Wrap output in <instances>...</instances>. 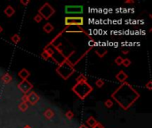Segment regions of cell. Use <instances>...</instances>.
Wrapping results in <instances>:
<instances>
[{"label": "cell", "mask_w": 152, "mask_h": 128, "mask_svg": "<svg viewBox=\"0 0 152 128\" xmlns=\"http://www.w3.org/2000/svg\"><path fill=\"white\" fill-rule=\"evenodd\" d=\"M111 97L117 102L121 108L126 110L140 98V93L128 83L125 82L114 91Z\"/></svg>", "instance_id": "obj_1"}, {"label": "cell", "mask_w": 152, "mask_h": 128, "mask_svg": "<svg viewBox=\"0 0 152 128\" xmlns=\"http://www.w3.org/2000/svg\"><path fill=\"white\" fill-rule=\"evenodd\" d=\"M75 71L76 70L74 68V64L70 62L69 59H66L62 63H60L56 69L57 74L60 77H62L64 80H67Z\"/></svg>", "instance_id": "obj_2"}, {"label": "cell", "mask_w": 152, "mask_h": 128, "mask_svg": "<svg viewBox=\"0 0 152 128\" xmlns=\"http://www.w3.org/2000/svg\"><path fill=\"white\" fill-rule=\"evenodd\" d=\"M94 88L88 82L77 83L72 87V91L78 96L81 100H85L87 96L93 92Z\"/></svg>", "instance_id": "obj_3"}, {"label": "cell", "mask_w": 152, "mask_h": 128, "mask_svg": "<svg viewBox=\"0 0 152 128\" xmlns=\"http://www.w3.org/2000/svg\"><path fill=\"white\" fill-rule=\"evenodd\" d=\"M54 14H55L54 8L49 3L44 4L38 10V14H40L42 16L43 19H45L46 20H48Z\"/></svg>", "instance_id": "obj_4"}, {"label": "cell", "mask_w": 152, "mask_h": 128, "mask_svg": "<svg viewBox=\"0 0 152 128\" xmlns=\"http://www.w3.org/2000/svg\"><path fill=\"white\" fill-rule=\"evenodd\" d=\"M84 24V18L81 16H67L65 17L66 26H82Z\"/></svg>", "instance_id": "obj_5"}, {"label": "cell", "mask_w": 152, "mask_h": 128, "mask_svg": "<svg viewBox=\"0 0 152 128\" xmlns=\"http://www.w3.org/2000/svg\"><path fill=\"white\" fill-rule=\"evenodd\" d=\"M84 12L83 5H67L65 6V13L67 14H81Z\"/></svg>", "instance_id": "obj_6"}, {"label": "cell", "mask_w": 152, "mask_h": 128, "mask_svg": "<svg viewBox=\"0 0 152 128\" xmlns=\"http://www.w3.org/2000/svg\"><path fill=\"white\" fill-rule=\"evenodd\" d=\"M18 88L21 90L24 94H26V93H29L30 91H31V89L33 88V85L27 79V80H22V82H20L19 84H18Z\"/></svg>", "instance_id": "obj_7"}, {"label": "cell", "mask_w": 152, "mask_h": 128, "mask_svg": "<svg viewBox=\"0 0 152 128\" xmlns=\"http://www.w3.org/2000/svg\"><path fill=\"white\" fill-rule=\"evenodd\" d=\"M39 96L35 93V92H29V94H27L26 96L23 97V101L25 102H29L31 105H35L37 102H38L39 101Z\"/></svg>", "instance_id": "obj_8"}, {"label": "cell", "mask_w": 152, "mask_h": 128, "mask_svg": "<svg viewBox=\"0 0 152 128\" xmlns=\"http://www.w3.org/2000/svg\"><path fill=\"white\" fill-rule=\"evenodd\" d=\"M116 78L118 82L120 83H125L126 80L128 78V75L124 71V70H120L117 75H116Z\"/></svg>", "instance_id": "obj_9"}, {"label": "cell", "mask_w": 152, "mask_h": 128, "mask_svg": "<svg viewBox=\"0 0 152 128\" xmlns=\"http://www.w3.org/2000/svg\"><path fill=\"white\" fill-rule=\"evenodd\" d=\"M94 52L100 58H103L106 53L108 52V50L105 47H98L94 50Z\"/></svg>", "instance_id": "obj_10"}, {"label": "cell", "mask_w": 152, "mask_h": 128, "mask_svg": "<svg viewBox=\"0 0 152 128\" xmlns=\"http://www.w3.org/2000/svg\"><path fill=\"white\" fill-rule=\"evenodd\" d=\"M19 77L21 78L22 80H27L28 78L30 76V72L27 69H21V71L19 72Z\"/></svg>", "instance_id": "obj_11"}, {"label": "cell", "mask_w": 152, "mask_h": 128, "mask_svg": "<svg viewBox=\"0 0 152 128\" xmlns=\"http://www.w3.org/2000/svg\"><path fill=\"white\" fill-rule=\"evenodd\" d=\"M97 122H98V121L94 118V117L91 116L90 117H88V118L86 119V125L88 126V127L93 128V127L97 124Z\"/></svg>", "instance_id": "obj_12"}, {"label": "cell", "mask_w": 152, "mask_h": 128, "mask_svg": "<svg viewBox=\"0 0 152 128\" xmlns=\"http://www.w3.org/2000/svg\"><path fill=\"white\" fill-rule=\"evenodd\" d=\"M4 13H5V14L7 16V17H12L14 14V13H15V10H14V8L13 7V6H11V5H8L5 9V11H4Z\"/></svg>", "instance_id": "obj_13"}, {"label": "cell", "mask_w": 152, "mask_h": 128, "mask_svg": "<svg viewBox=\"0 0 152 128\" xmlns=\"http://www.w3.org/2000/svg\"><path fill=\"white\" fill-rule=\"evenodd\" d=\"M54 26L51 24V23H49V22H47V23H45V25H44V27H43V30L45 32V33H51L53 30H54Z\"/></svg>", "instance_id": "obj_14"}, {"label": "cell", "mask_w": 152, "mask_h": 128, "mask_svg": "<svg viewBox=\"0 0 152 128\" xmlns=\"http://www.w3.org/2000/svg\"><path fill=\"white\" fill-rule=\"evenodd\" d=\"M2 81L5 82V84H8L9 82H11L12 81V77H11V75L8 74V73H5L4 76L2 77Z\"/></svg>", "instance_id": "obj_15"}, {"label": "cell", "mask_w": 152, "mask_h": 128, "mask_svg": "<svg viewBox=\"0 0 152 128\" xmlns=\"http://www.w3.org/2000/svg\"><path fill=\"white\" fill-rule=\"evenodd\" d=\"M11 40L12 42L14 43V44H19L20 41H21V37H20L18 34H14L12 37H11Z\"/></svg>", "instance_id": "obj_16"}, {"label": "cell", "mask_w": 152, "mask_h": 128, "mask_svg": "<svg viewBox=\"0 0 152 128\" xmlns=\"http://www.w3.org/2000/svg\"><path fill=\"white\" fill-rule=\"evenodd\" d=\"M81 82H87V78L84 74H81L77 78V83H81Z\"/></svg>", "instance_id": "obj_17"}, {"label": "cell", "mask_w": 152, "mask_h": 128, "mask_svg": "<svg viewBox=\"0 0 152 128\" xmlns=\"http://www.w3.org/2000/svg\"><path fill=\"white\" fill-rule=\"evenodd\" d=\"M28 108H29V105L25 101H22L21 104L19 105V109L21 110L22 111H26L28 110Z\"/></svg>", "instance_id": "obj_18"}, {"label": "cell", "mask_w": 152, "mask_h": 128, "mask_svg": "<svg viewBox=\"0 0 152 128\" xmlns=\"http://www.w3.org/2000/svg\"><path fill=\"white\" fill-rule=\"evenodd\" d=\"M104 84H105V82H104V80H102V79H97V80L95 81V85H96L98 88H101Z\"/></svg>", "instance_id": "obj_19"}, {"label": "cell", "mask_w": 152, "mask_h": 128, "mask_svg": "<svg viewBox=\"0 0 152 128\" xmlns=\"http://www.w3.org/2000/svg\"><path fill=\"white\" fill-rule=\"evenodd\" d=\"M123 60L124 58L123 57H121V56H117L116 59H115V63L117 64V66H120V65H122V63H123Z\"/></svg>", "instance_id": "obj_20"}, {"label": "cell", "mask_w": 152, "mask_h": 128, "mask_svg": "<svg viewBox=\"0 0 152 128\" xmlns=\"http://www.w3.org/2000/svg\"><path fill=\"white\" fill-rule=\"evenodd\" d=\"M45 116L47 117L48 119H50L51 117H53L54 116V112L51 110H47L45 112Z\"/></svg>", "instance_id": "obj_21"}, {"label": "cell", "mask_w": 152, "mask_h": 128, "mask_svg": "<svg viewBox=\"0 0 152 128\" xmlns=\"http://www.w3.org/2000/svg\"><path fill=\"white\" fill-rule=\"evenodd\" d=\"M132 64V61H131V60H129L128 58H126V59H124L123 60V63H122V65H124L125 67H129L130 65Z\"/></svg>", "instance_id": "obj_22"}, {"label": "cell", "mask_w": 152, "mask_h": 128, "mask_svg": "<svg viewBox=\"0 0 152 128\" xmlns=\"http://www.w3.org/2000/svg\"><path fill=\"white\" fill-rule=\"evenodd\" d=\"M104 105H105V107H107V108H111V107L113 106V101L111 100H109V99H108V100L105 101Z\"/></svg>", "instance_id": "obj_23"}, {"label": "cell", "mask_w": 152, "mask_h": 128, "mask_svg": "<svg viewBox=\"0 0 152 128\" xmlns=\"http://www.w3.org/2000/svg\"><path fill=\"white\" fill-rule=\"evenodd\" d=\"M34 20L36 21L37 23H40V22H41V21L43 20V18H42V16H41V15L37 14L34 17Z\"/></svg>", "instance_id": "obj_24"}, {"label": "cell", "mask_w": 152, "mask_h": 128, "mask_svg": "<svg viewBox=\"0 0 152 128\" xmlns=\"http://www.w3.org/2000/svg\"><path fill=\"white\" fill-rule=\"evenodd\" d=\"M66 117L68 119H72L73 118V116H74V113L71 111V110H69V111H67L66 112Z\"/></svg>", "instance_id": "obj_25"}, {"label": "cell", "mask_w": 152, "mask_h": 128, "mask_svg": "<svg viewBox=\"0 0 152 128\" xmlns=\"http://www.w3.org/2000/svg\"><path fill=\"white\" fill-rule=\"evenodd\" d=\"M145 87H146L148 90H149V91L152 90V81H151V80H149V81L145 84Z\"/></svg>", "instance_id": "obj_26"}, {"label": "cell", "mask_w": 152, "mask_h": 128, "mask_svg": "<svg viewBox=\"0 0 152 128\" xmlns=\"http://www.w3.org/2000/svg\"><path fill=\"white\" fill-rule=\"evenodd\" d=\"M93 128H104V125H103L102 124H100V123L97 122V124H96Z\"/></svg>", "instance_id": "obj_27"}, {"label": "cell", "mask_w": 152, "mask_h": 128, "mask_svg": "<svg viewBox=\"0 0 152 128\" xmlns=\"http://www.w3.org/2000/svg\"><path fill=\"white\" fill-rule=\"evenodd\" d=\"M21 4L23 5H25V6H27V5L29 4V0H26V1H25V0H22V1H21Z\"/></svg>", "instance_id": "obj_28"}, {"label": "cell", "mask_w": 152, "mask_h": 128, "mask_svg": "<svg viewBox=\"0 0 152 128\" xmlns=\"http://www.w3.org/2000/svg\"><path fill=\"white\" fill-rule=\"evenodd\" d=\"M78 128H89L88 126H86V125H81Z\"/></svg>", "instance_id": "obj_29"}, {"label": "cell", "mask_w": 152, "mask_h": 128, "mask_svg": "<svg viewBox=\"0 0 152 128\" xmlns=\"http://www.w3.org/2000/svg\"><path fill=\"white\" fill-rule=\"evenodd\" d=\"M122 52L124 53V54H127V53L129 52V51H127V50H122Z\"/></svg>", "instance_id": "obj_30"}, {"label": "cell", "mask_w": 152, "mask_h": 128, "mask_svg": "<svg viewBox=\"0 0 152 128\" xmlns=\"http://www.w3.org/2000/svg\"><path fill=\"white\" fill-rule=\"evenodd\" d=\"M126 4H133V3H134V1H126Z\"/></svg>", "instance_id": "obj_31"}, {"label": "cell", "mask_w": 152, "mask_h": 128, "mask_svg": "<svg viewBox=\"0 0 152 128\" xmlns=\"http://www.w3.org/2000/svg\"><path fill=\"white\" fill-rule=\"evenodd\" d=\"M2 32H3V28H2L1 26H0V34H1Z\"/></svg>", "instance_id": "obj_32"}, {"label": "cell", "mask_w": 152, "mask_h": 128, "mask_svg": "<svg viewBox=\"0 0 152 128\" xmlns=\"http://www.w3.org/2000/svg\"><path fill=\"white\" fill-rule=\"evenodd\" d=\"M24 128H30L29 126H26V127H24Z\"/></svg>", "instance_id": "obj_33"}]
</instances>
